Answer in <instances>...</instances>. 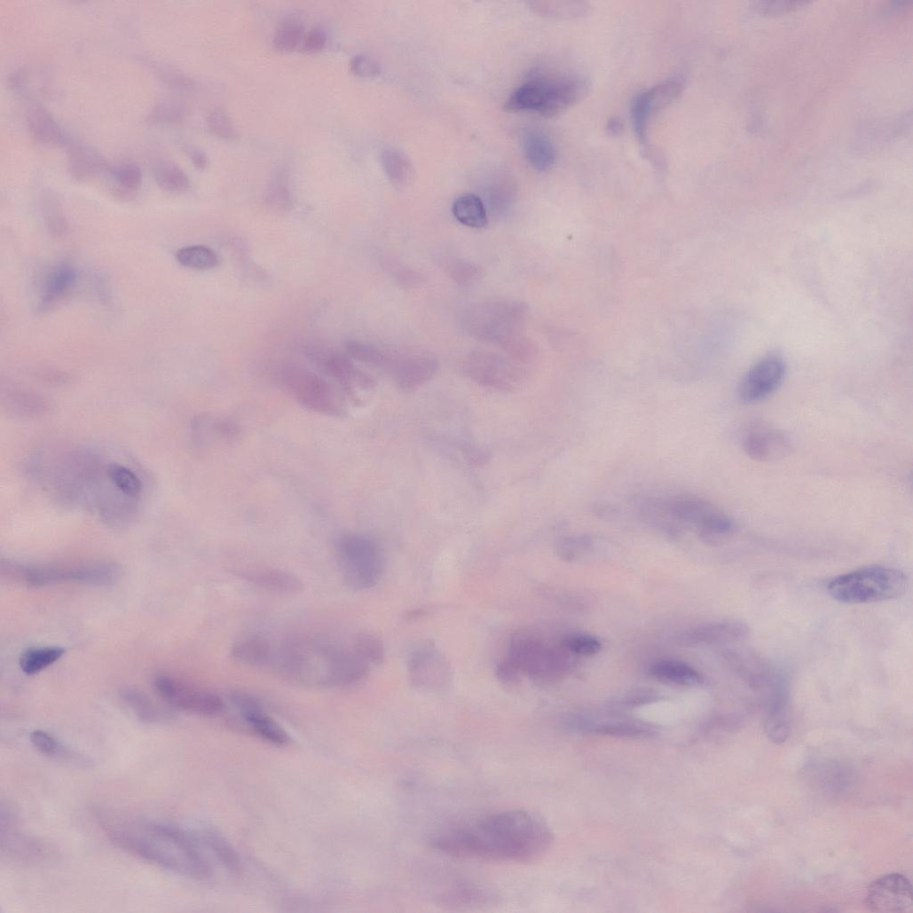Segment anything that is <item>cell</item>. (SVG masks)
Returning <instances> with one entry per match:
<instances>
[{
    "instance_id": "55",
    "label": "cell",
    "mask_w": 913,
    "mask_h": 913,
    "mask_svg": "<svg viewBox=\"0 0 913 913\" xmlns=\"http://www.w3.org/2000/svg\"><path fill=\"white\" fill-rule=\"evenodd\" d=\"M327 42L326 32L321 28H315L303 38L302 50L306 53L315 54L325 48Z\"/></svg>"
},
{
    "instance_id": "53",
    "label": "cell",
    "mask_w": 913,
    "mask_h": 913,
    "mask_svg": "<svg viewBox=\"0 0 913 913\" xmlns=\"http://www.w3.org/2000/svg\"><path fill=\"white\" fill-rule=\"evenodd\" d=\"M158 74L160 78L170 88L181 91L194 90V82L184 74L163 67L158 69Z\"/></svg>"
},
{
    "instance_id": "20",
    "label": "cell",
    "mask_w": 913,
    "mask_h": 913,
    "mask_svg": "<svg viewBox=\"0 0 913 913\" xmlns=\"http://www.w3.org/2000/svg\"><path fill=\"white\" fill-rule=\"evenodd\" d=\"M236 575L256 587L281 595H295L304 588L297 576L279 570L238 571Z\"/></svg>"
},
{
    "instance_id": "12",
    "label": "cell",
    "mask_w": 913,
    "mask_h": 913,
    "mask_svg": "<svg viewBox=\"0 0 913 913\" xmlns=\"http://www.w3.org/2000/svg\"><path fill=\"white\" fill-rule=\"evenodd\" d=\"M464 372L476 384L501 392L513 391L524 376L514 358L489 351L471 353L464 361Z\"/></svg>"
},
{
    "instance_id": "9",
    "label": "cell",
    "mask_w": 913,
    "mask_h": 913,
    "mask_svg": "<svg viewBox=\"0 0 913 913\" xmlns=\"http://www.w3.org/2000/svg\"><path fill=\"white\" fill-rule=\"evenodd\" d=\"M746 675L750 684L760 690L763 697V720L767 737L775 745L785 744L791 732V693L786 679L783 674L758 662Z\"/></svg>"
},
{
    "instance_id": "38",
    "label": "cell",
    "mask_w": 913,
    "mask_h": 913,
    "mask_svg": "<svg viewBox=\"0 0 913 913\" xmlns=\"http://www.w3.org/2000/svg\"><path fill=\"white\" fill-rule=\"evenodd\" d=\"M188 113L189 108L184 101L164 98L153 106L146 120L152 124H174L184 121Z\"/></svg>"
},
{
    "instance_id": "41",
    "label": "cell",
    "mask_w": 913,
    "mask_h": 913,
    "mask_svg": "<svg viewBox=\"0 0 913 913\" xmlns=\"http://www.w3.org/2000/svg\"><path fill=\"white\" fill-rule=\"evenodd\" d=\"M176 260L182 266L199 271L212 270L218 265L219 261L216 254L204 246L181 248L176 254Z\"/></svg>"
},
{
    "instance_id": "45",
    "label": "cell",
    "mask_w": 913,
    "mask_h": 913,
    "mask_svg": "<svg viewBox=\"0 0 913 913\" xmlns=\"http://www.w3.org/2000/svg\"><path fill=\"white\" fill-rule=\"evenodd\" d=\"M33 746L43 755L51 759H67L70 757L68 750L52 735L44 730H35L30 736Z\"/></svg>"
},
{
    "instance_id": "7",
    "label": "cell",
    "mask_w": 913,
    "mask_h": 913,
    "mask_svg": "<svg viewBox=\"0 0 913 913\" xmlns=\"http://www.w3.org/2000/svg\"><path fill=\"white\" fill-rule=\"evenodd\" d=\"M3 575L29 587H45L63 584L108 586L120 577V570L113 563H93L65 566H25L3 564Z\"/></svg>"
},
{
    "instance_id": "29",
    "label": "cell",
    "mask_w": 913,
    "mask_h": 913,
    "mask_svg": "<svg viewBox=\"0 0 913 913\" xmlns=\"http://www.w3.org/2000/svg\"><path fill=\"white\" fill-rule=\"evenodd\" d=\"M454 218L471 229H483L488 225V211L484 201L476 194L468 193L457 198L452 207Z\"/></svg>"
},
{
    "instance_id": "58",
    "label": "cell",
    "mask_w": 913,
    "mask_h": 913,
    "mask_svg": "<svg viewBox=\"0 0 913 913\" xmlns=\"http://www.w3.org/2000/svg\"><path fill=\"white\" fill-rule=\"evenodd\" d=\"M625 129L623 120L620 117L613 116L607 123V131L612 137H619Z\"/></svg>"
},
{
    "instance_id": "18",
    "label": "cell",
    "mask_w": 913,
    "mask_h": 913,
    "mask_svg": "<svg viewBox=\"0 0 913 913\" xmlns=\"http://www.w3.org/2000/svg\"><path fill=\"white\" fill-rule=\"evenodd\" d=\"M743 445L749 457L761 462L780 460L791 450L788 438L781 431L765 424L749 429Z\"/></svg>"
},
{
    "instance_id": "16",
    "label": "cell",
    "mask_w": 913,
    "mask_h": 913,
    "mask_svg": "<svg viewBox=\"0 0 913 913\" xmlns=\"http://www.w3.org/2000/svg\"><path fill=\"white\" fill-rule=\"evenodd\" d=\"M408 671L411 682L415 687H443L450 678L447 661L432 644L422 645L411 654Z\"/></svg>"
},
{
    "instance_id": "52",
    "label": "cell",
    "mask_w": 913,
    "mask_h": 913,
    "mask_svg": "<svg viewBox=\"0 0 913 913\" xmlns=\"http://www.w3.org/2000/svg\"><path fill=\"white\" fill-rule=\"evenodd\" d=\"M808 3L806 2H788V0H782V2H759L756 4L755 8L759 12L768 16H777L793 12L800 10L807 6Z\"/></svg>"
},
{
    "instance_id": "51",
    "label": "cell",
    "mask_w": 913,
    "mask_h": 913,
    "mask_svg": "<svg viewBox=\"0 0 913 913\" xmlns=\"http://www.w3.org/2000/svg\"><path fill=\"white\" fill-rule=\"evenodd\" d=\"M349 67L351 74L361 78H374L382 73L380 63L374 59L365 55L352 57Z\"/></svg>"
},
{
    "instance_id": "2",
    "label": "cell",
    "mask_w": 913,
    "mask_h": 913,
    "mask_svg": "<svg viewBox=\"0 0 913 913\" xmlns=\"http://www.w3.org/2000/svg\"><path fill=\"white\" fill-rule=\"evenodd\" d=\"M94 815L105 835L124 851L180 876H211L212 868L198 841L185 830L106 810Z\"/></svg>"
},
{
    "instance_id": "44",
    "label": "cell",
    "mask_w": 913,
    "mask_h": 913,
    "mask_svg": "<svg viewBox=\"0 0 913 913\" xmlns=\"http://www.w3.org/2000/svg\"><path fill=\"white\" fill-rule=\"evenodd\" d=\"M205 841L228 870L232 871L240 870L241 863L238 854L222 835L209 831L205 834Z\"/></svg>"
},
{
    "instance_id": "47",
    "label": "cell",
    "mask_w": 913,
    "mask_h": 913,
    "mask_svg": "<svg viewBox=\"0 0 913 913\" xmlns=\"http://www.w3.org/2000/svg\"><path fill=\"white\" fill-rule=\"evenodd\" d=\"M303 27L295 23L286 24L275 34L273 44L279 51L290 52L303 43Z\"/></svg>"
},
{
    "instance_id": "34",
    "label": "cell",
    "mask_w": 913,
    "mask_h": 913,
    "mask_svg": "<svg viewBox=\"0 0 913 913\" xmlns=\"http://www.w3.org/2000/svg\"><path fill=\"white\" fill-rule=\"evenodd\" d=\"M583 728L596 735L628 739L647 738L655 734V729L650 726L626 720L586 724Z\"/></svg>"
},
{
    "instance_id": "40",
    "label": "cell",
    "mask_w": 913,
    "mask_h": 913,
    "mask_svg": "<svg viewBox=\"0 0 913 913\" xmlns=\"http://www.w3.org/2000/svg\"><path fill=\"white\" fill-rule=\"evenodd\" d=\"M650 90L638 94L633 100L632 116L636 137L642 146L647 145L648 127L656 114Z\"/></svg>"
},
{
    "instance_id": "57",
    "label": "cell",
    "mask_w": 913,
    "mask_h": 913,
    "mask_svg": "<svg viewBox=\"0 0 913 913\" xmlns=\"http://www.w3.org/2000/svg\"><path fill=\"white\" fill-rule=\"evenodd\" d=\"M184 150L198 169H204L208 167L209 157L203 150L190 144H185L184 146Z\"/></svg>"
},
{
    "instance_id": "17",
    "label": "cell",
    "mask_w": 913,
    "mask_h": 913,
    "mask_svg": "<svg viewBox=\"0 0 913 913\" xmlns=\"http://www.w3.org/2000/svg\"><path fill=\"white\" fill-rule=\"evenodd\" d=\"M438 370L437 359L424 353H399L390 373L398 389L412 393L426 385Z\"/></svg>"
},
{
    "instance_id": "43",
    "label": "cell",
    "mask_w": 913,
    "mask_h": 913,
    "mask_svg": "<svg viewBox=\"0 0 913 913\" xmlns=\"http://www.w3.org/2000/svg\"><path fill=\"white\" fill-rule=\"evenodd\" d=\"M354 651L370 665H380L385 659L382 641L371 634H358L351 640Z\"/></svg>"
},
{
    "instance_id": "15",
    "label": "cell",
    "mask_w": 913,
    "mask_h": 913,
    "mask_svg": "<svg viewBox=\"0 0 913 913\" xmlns=\"http://www.w3.org/2000/svg\"><path fill=\"white\" fill-rule=\"evenodd\" d=\"M230 700L240 711L243 721L251 732L263 741L278 747H284L290 742L286 730L252 696L236 691L230 695Z\"/></svg>"
},
{
    "instance_id": "27",
    "label": "cell",
    "mask_w": 913,
    "mask_h": 913,
    "mask_svg": "<svg viewBox=\"0 0 913 913\" xmlns=\"http://www.w3.org/2000/svg\"><path fill=\"white\" fill-rule=\"evenodd\" d=\"M271 639L252 634L239 640L232 649V657L242 665L266 669L271 658Z\"/></svg>"
},
{
    "instance_id": "49",
    "label": "cell",
    "mask_w": 913,
    "mask_h": 913,
    "mask_svg": "<svg viewBox=\"0 0 913 913\" xmlns=\"http://www.w3.org/2000/svg\"><path fill=\"white\" fill-rule=\"evenodd\" d=\"M43 204V213L49 232L57 238L67 232V223L59 203L53 199H47Z\"/></svg>"
},
{
    "instance_id": "36",
    "label": "cell",
    "mask_w": 913,
    "mask_h": 913,
    "mask_svg": "<svg viewBox=\"0 0 913 913\" xmlns=\"http://www.w3.org/2000/svg\"><path fill=\"white\" fill-rule=\"evenodd\" d=\"M65 653L60 647L29 649L22 654L20 665L27 675H35L58 662Z\"/></svg>"
},
{
    "instance_id": "30",
    "label": "cell",
    "mask_w": 913,
    "mask_h": 913,
    "mask_svg": "<svg viewBox=\"0 0 913 913\" xmlns=\"http://www.w3.org/2000/svg\"><path fill=\"white\" fill-rule=\"evenodd\" d=\"M156 185L169 193H182L189 190L191 181L188 174L178 164L170 160H158L152 168Z\"/></svg>"
},
{
    "instance_id": "4",
    "label": "cell",
    "mask_w": 913,
    "mask_h": 913,
    "mask_svg": "<svg viewBox=\"0 0 913 913\" xmlns=\"http://www.w3.org/2000/svg\"><path fill=\"white\" fill-rule=\"evenodd\" d=\"M908 579L898 570L882 566L862 568L834 578L828 592L846 604H865L897 599L907 590Z\"/></svg>"
},
{
    "instance_id": "3",
    "label": "cell",
    "mask_w": 913,
    "mask_h": 913,
    "mask_svg": "<svg viewBox=\"0 0 913 913\" xmlns=\"http://www.w3.org/2000/svg\"><path fill=\"white\" fill-rule=\"evenodd\" d=\"M637 508L639 516L651 525L670 533L691 529L709 543L726 539L736 529L734 520L723 510L693 495L647 497Z\"/></svg>"
},
{
    "instance_id": "46",
    "label": "cell",
    "mask_w": 913,
    "mask_h": 913,
    "mask_svg": "<svg viewBox=\"0 0 913 913\" xmlns=\"http://www.w3.org/2000/svg\"><path fill=\"white\" fill-rule=\"evenodd\" d=\"M267 204L278 211H286L292 205V194L283 174H277L269 186Z\"/></svg>"
},
{
    "instance_id": "54",
    "label": "cell",
    "mask_w": 913,
    "mask_h": 913,
    "mask_svg": "<svg viewBox=\"0 0 913 913\" xmlns=\"http://www.w3.org/2000/svg\"><path fill=\"white\" fill-rule=\"evenodd\" d=\"M448 269L451 277L461 284H470L480 275L476 266L464 261H454Z\"/></svg>"
},
{
    "instance_id": "14",
    "label": "cell",
    "mask_w": 913,
    "mask_h": 913,
    "mask_svg": "<svg viewBox=\"0 0 913 913\" xmlns=\"http://www.w3.org/2000/svg\"><path fill=\"white\" fill-rule=\"evenodd\" d=\"M786 366L776 355L767 356L746 374L739 385V397L744 403L755 404L769 397L783 382Z\"/></svg>"
},
{
    "instance_id": "8",
    "label": "cell",
    "mask_w": 913,
    "mask_h": 913,
    "mask_svg": "<svg viewBox=\"0 0 913 913\" xmlns=\"http://www.w3.org/2000/svg\"><path fill=\"white\" fill-rule=\"evenodd\" d=\"M525 311L523 304L515 302H485L470 306L463 316V324L473 336L498 343L509 351L524 340L520 331Z\"/></svg>"
},
{
    "instance_id": "5",
    "label": "cell",
    "mask_w": 913,
    "mask_h": 913,
    "mask_svg": "<svg viewBox=\"0 0 913 913\" xmlns=\"http://www.w3.org/2000/svg\"><path fill=\"white\" fill-rule=\"evenodd\" d=\"M276 380L295 403L309 412L335 418L346 414L345 397L322 375L287 364L277 370Z\"/></svg>"
},
{
    "instance_id": "23",
    "label": "cell",
    "mask_w": 913,
    "mask_h": 913,
    "mask_svg": "<svg viewBox=\"0 0 913 913\" xmlns=\"http://www.w3.org/2000/svg\"><path fill=\"white\" fill-rule=\"evenodd\" d=\"M240 435L239 425L227 418L202 416L193 424V441L200 446H208L216 442L232 443Z\"/></svg>"
},
{
    "instance_id": "11",
    "label": "cell",
    "mask_w": 913,
    "mask_h": 913,
    "mask_svg": "<svg viewBox=\"0 0 913 913\" xmlns=\"http://www.w3.org/2000/svg\"><path fill=\"white\" fill-rule=\"evenodd\" d=\"M153 689L167 704L203 716H216L224 711V699L217 694L167 674L154 677Z\"/></svg>"
},
{
    "instance_id": "6",
    "label": "cell",
    "mask_w": 913,
    "mask_h": 913,
    "mask_svg": "<svg viewBox=\"0 0 913 913\" xmlns=\"http://www.w3.org/2000/svg\"><path fill=\"white\" fill-rule=\"evenodd\" d=\"M335 555L342 578L352 590L374 588L383 577L382 553L378 543L366 535L342 534L336 540Z\"/></svg>"
},
{
    "instance_id": "56",
    "label": "cell",
    "mask_w": 913,
    "mask_h": 913,
    "mask_svg": "<svg viewBox=\"0 0 913 913\" xmlns=\"http://www.w3.org/2000/svg\"><path fill=\"white\" fill-rule=\"evenodd\" d=\"M521 674L520 670L508 658L500 662L496 668V676L504 684L516 683L519 681Z\"/></svg>"
},
{
    "instance_id": "25",
    "label": "cell",
    "mask_w": 913,
    "mask_h": 913,
    "mask_svg": "<svg viewBox=\"0 0 913 913\" xmlns=\"http://www.w3.org/2000/svg\"><path fill=\"white\" fill-rule=\"evenodd\" d=\"M51 82L50 70L36 64L20 67L9 80L10 86L15 92L28 98L47 95L51 88Z\"/></svg>"
},
{
    "instance_id": "39",
    "label": "cell",
    "mask_w": 913,
    "mask_h": 913,
    "mask_svg": "<svg viewBox=\"0 0 913 913\" xmlns=\"http://www.w3.org/2000/svg\"><path fill=\"white\" fill-rule=\"evenodd\" d=\"M107 476L113 485L126 498L136 501L142 493V483L134 471L120 463H109Z\"/></svg>"
},
{
    "instance_id": "31",
    "label": "cell",
    "mask_w": 913,
    "mask_h": 913,
    "mask_svg": "<svg viewBox=\"0 0 913 913\" xmlns=\"http://www.w3.org/2000/svg\"><path fill=\"white\" fill-rule=\"evenodd\" d=\"M650 673L660 681L680 686H697L704 681L696 669L678 661H659L652 665Z\"/></svg>"
},
{
    "instance_id": "28",
    "label": "cell",
    "mask_w": 913,
    "mask_h": 913,
    "mask_svg": "<svg viewBox=\"0 0 913 913\" xmlns=\"http://www.w3.org/2000/svg\"><path fill=\"white\" fill-rule=\"evenodd\" d=\"M344 348L351 358L388 372L397 355L394 350L358 340L346 341Z\"/></svg>"
},
{
    "instance_id": "19",
    "label": "cell",
    "mask_w": 913,
    "mask_h": 913,
    "mask_svg": "<svg viewBox=\"0 0 913 913\" xmlns=\"http://www.w3.org/2000/svg\"><path fill=\"white\" fill-rule=\"evenodd\" d=\"M13 810L2 807V848L9 856L22 860L39 859L44 849L36 840L16 830L17 818Z\"/></svg>"
},
{
    "instance_id": "13",
    "label": "cell",
    "mask_w": 913,
    "mask_h": 913,
    "mask_svg": "<svg viewBox=\"0 0 913 913\" xmlns=\"http://www.w3.org/2000/svg\"><path fill=\"white\" fill-rule=\"evenodd\" d=\"M865 905L873 912L902 913L912 909V886L902 874L889 873L868 887Z\"/></svg>"
},
{
    "instance_id": "32",
    "label": "cell",
    "mask_w": 913,
    "mask_h": 913,
    "mask_svg": "<svg viewBox=\"0 0 913 913\" xmlns=\"http://www.w3.org/2000/svg\"><path fill=\"white\" fill-rule=\"evenodd\" d=\"M749 628L740 622H723L701 626L689 634L686 639L692 642H716L727 641H737L747 637Z\"/></svg>"
},
{
    "instance_id": "10",
    "label": "cell",
    "mask_w": 913,
    "mask_h": 913,
    "mask_svg": "<svg viewBox=\"0 0 913 913\" xmlns=\"http://www.w3.org/2000/svg\"><path fill=\"white\" fill-rule=\"evenodd\" d=\"M304 352L320 374L335 384L345 399L359 402L362 400L359 394L374 388V381L355 366L348 354L319 343L306 345Z\"/></svg>"
},
{
    "instance_id": "1",
    "label": "cell",
    "mask_w": 913,
    "mask_h": 913,
    "mask_svg": "<svg viewBox=\"0 0 913 913\" xmlns=\"http://www.w3.org/2000/svg\"><path fill=\"white\" fill-rule=\"evenodd\" d=\"M554 833L538 815L505 810L433 835L430 846L456 858L495 862H532L552 848Z\"/></svg>"
},
{
    "instance_id": "48",
    "label": "cell",
    "mask_w": 913,
    "mask_h": 913,
    "mask_svg": "<svg viewBox=\"0 0 913 913\" xmlns=\"http://www.w3.org/2000/svg\"><path fill=\"white\" fill-rule=\"evenodd\" d=\"M208 122L211 131L221 138L235 140L239 138L237 128L230 114L224 108L214 110L209 114Z\"/></svg>"
},
{
    "instance_id": "37",
    "label": "cell",
    "mask_w": 913,
    "mask_h": 913,
    "mask_svg": "<svg viewBox=\"0 0 913 913\" xmlns=\"http://www.w3.org/2000/svg\"><path fill=\"white\" fill-rule=\"evenodd\" d=\"M121 697L134 714L144 722L156 723L165 717L162 710L139 690L127 689L121 693Z\"/></svg>"
},
{
    "instance_id": "35",
    "label": "cell",
    "mask_w": 913,
    "mask_h": 913,
    "mask_svg": "<svg viewBox=\"0 0 913 913\" xmlns=\"http://www.w3.org/2000/svg\"><path fill=\"white\" fill-rule=\"evenodd\" d=\"M493 899L491 891L472 884L455 885L441 896L445 904L455 907L484 906Z\"/></svg>"
},
{
    "instance_id": "21",
    "label": "cell",
    "mask_w": 913,
    "mask_h": 913,
    "mask_svg": "<svg viewBox=\"0 0 913 913\" xmlns=\"http://www.w3.org/2000/svg\"><path fill=\"white\" fill-rule=\"evenodd\" d=\"M78 280L77 270L68 263L53 267L44 279L39 306L48 311L68 295Z\"/></svg>"
},
{
    "instance_id": "22",
    "label": "cell",
    "mask_w": 913,
    "mask_h": 913,
    "mask_svg": "<svg viewBox=\"0 0 913 913\" xmlns=\"http://www.w3.org/2000/svg\"><path fill=\"white\" fill-rule=\"evenodd\" d=\"M110 168L106 159L92 146L84 143L70 144L68 169L75 179L88 181Z\"/></svg>"
},
{
    "instance_id": "24",
    "label": "cell",
    "mask_w": 913,
    "mask_h": 913,
    "mask_svg": "<svg viewBox=\"0 0 913 913\" xmlns=\"http://www.w3.org/2000/svg\"><path fill=\"white\" fill-rule=\"evenodd\" d=\"M29 133L35 142L43 146H64L68 137L54 116L44 107L35 106L27 115Z\"/></svg>"
},
{
    "instance_id": "42",
    "label": "cell",
    "mask_w": 913,
    "mask_h": 913,
    "mask_svg": "<svg viewBox=\"0 0 913 913\" xmlns=\"http://www.w3.org/2000/svg\"><path fill=\"white\" fill-rule=\"evenodd\" d=\"M117 186L116 191L120 195L130 196L137 192L142 182V171L138 165L133 162H122L108 170Z\"/></svg>"
},
{
    "instance_id": "26",
    "label": "cell",
    "mask_w": 913,
    "mask_h": 913,
    "mask_svg": "<svg viewBox=\"0 0 913 913\" xmlns=\"http://www.w3.org/2000/svg\"><path fill=\"white\" fill-rule=\"evenodd\" d=\"M523 146L529 163L538 171L551 169L557 160L556 148L552 139L543 131L528 130L523 137Z\"/></svg>"
},
{
    "instance_id": "33",
    "label": "cell",
    "mask_w": 913,
    "mask_h": 913,
    "mask_svg": "<svg viewBox=\"0 0 913 913\" xmlns=\"http://www.w3.org/2000/svg\"><path fill=\"white\" fill-rule=\"evenodd\" d=\"M382 164L391 184L398 190L406 188L414 176L411 160L403 152L388 148L382 153Z\"/></svg>"
},
{
    "instance_id": "50",
    "label": "cell",
    "mask_w": 913,
    "mask_h": 913,
    "mask_svg": "<svg viewBox=\"0 0 913 913\" xmlns=\"http://www.w3.org/2000/svg\"><path fill=\"white\" fill-rule=\"evenodd\" d=\"M563 647L574 654L590 657L601 651L602 643L597 638L591 635L578 634L566 638Z\"/></svg>"
}]
</instances>
